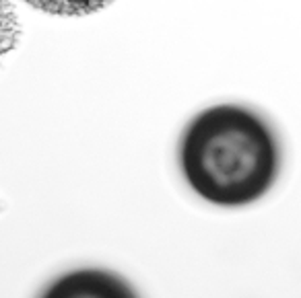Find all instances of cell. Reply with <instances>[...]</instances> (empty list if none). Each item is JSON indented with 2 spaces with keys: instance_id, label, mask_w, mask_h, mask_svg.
I'll return each mask as SVG.
<instances>
[{
  "instance_id": "cell-3",
  "label": "cell",
  "mask_w": 301,
  "mask_h": 298,
  "mask_svg": "<svg viewBox=\"0 0 301 298\" xmlns=\"http://www.w3.org/2000/svg\"><path fill=\"white\" fill-rule=\"evenodd\" d=\"M31 6L39 8L44 13L52 15H64V17H81L95 13L99 8L107 6L114 0H25Z\"/></svg>"
},
{
  "instance_id": "cell-1",
  "label": "cell",
  "mask_w": 301,
  "mask_h": 298,
  "mask_svg": "<svg viewBox=\"0 0 301 298\" xmlns=\"http://www.w3.org/2000/svg\"><path fill=\"white\" fill-rule=\"evenodd\" d=\"M281 144L274 130L242 105H214L198 113L179 144V165L196 196L221 208L262 199L279 179Z\"/></svg>"
},
{
  "instance_id": "cell-2",
  "label": "cell",
  "mask_w": 301,
  "mask_h": 298,
  "mask_svg": "<svg viewBox=\"0 0 301 298\" xmlns=\"http://www.w3.org/2000/svg\"><path fill=\"white\" fill-rule=\"evenodd\" d=\"M39 298H139V294L114 271L83 267L58 276Z\"/></svg>"
},
{
  "instance_id": "cell-4",
  "label": "cell",
  "mask_w": 301,
  "mask_h": 298,
  "mask_svg": "<svg viewBox=\"0 0 301 298\" xmlns=\"http://www.w3.org/2000/svg\"><path fill=\"white\" fill-rule=\"evenodd\" d=\"M19 21L11 0H0V62L19 41Z\"/></svg>"
}]
</instances>
